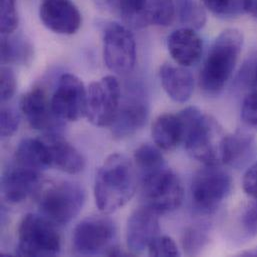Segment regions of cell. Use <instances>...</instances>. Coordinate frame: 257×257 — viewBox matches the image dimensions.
Segmentation results:
<instances>
[{"label":"cell","mask_w":257,"mask_h":257,"mask_svg":"<svg viewBox=\"0 0 257 257\" xmlns=\"http://www.w3.org/2000/svg\"><path fill=\"white\" fill-rule=\"evenodd\" d=\"M136 186L134 164L123 154H111L101 165L95 178L94 197L98 209L109 214L123 207L133 197Z\"/></svg>","instance_id":"cell-1"},{"label":"cell","mask_w":257,"mask_h":257,"mask_svg":"<svg viewBox=\"0 0 257 257\" xmlns=\"http://www.w3.org/2000/svg\"><path fill=\"white\" fill-rule=\"evenodd\" d=\"M178 114L184 127L183 144L189 155L204 165L222 164L227 134L220 123L194 106H189Z\"/></svg>","instance_id":"cell-2"},{"label":"cell","mask_w":257,"mask_h":257,"mask_svg":"<svg viewBox=\"0 0 257 257\" xmlns=\"http://www.w3.org/2000/svg\"><path fill=\"white\" fill-rule=\"evenodd\" d=\"M243 46V35L235 28L222 31L212 43L199 74V86L207 95L219 94L230 79Z\"/></svg>","instance_id":"cell-3"},{"label":"cell","mask_w":257,"mask_h":257,"mask_svg":"<svg viewBox=\"0 0 257 257\" xmlns=\"http://www.w3.org/2000/svg\"><path fill=\"white\" fill-rule=\"evenodd\" d=\"M37 195L41 215L54 225L71 222L79 214L85 201L83 188L71 181L50 184Z\"/></svg>","instance_id":"cell-4"},{"label":"cell","mask_w":257,"mask_h":257,"mask_svg":"<svg viewBox=\"0 0 257 257\" xmlns=\"http://www.w3.org/2000/svg\"><path fill=\"white\" fill-rule=\"evenodd\" d=\"M60 249V235L53 223L42 215L32 213L22 218L18 226V255L55 256Z\"/></svg>","instance_id":"cell-5"},{"label":"cell","mask_w":257,"mask_h":257,"mask_svg":"<svg viewBox=\"0 0 257 257\" xmlns=\"http://www.w3.org/2000/svg\"><path fill=\"white\" fill-rule=\"evenodd\" d=\"M190 190L194 206L202 212L210 213L229 196L232 178L221 164L204 165L194 174Z\"/></svg>","instance_id":"cell-6"},{"label":"cell","mask_w":257,"mask_h":257,"mask_svg":"<svg viewBox=\"0 0 257 257\" xmlns=\"http://www.w3.org/2000/svg\"><path fill=\"white\" fill-rule=\"evenodd\" d=\"M140 180L143 205L156 213L171 212L181 205L184 196L183 186L168 166Z\"/></svg>","instance_id":"cell-7"},{"label":"cell","mask_w":257,"mask_h":257,"mask_svg":"<svg viewBox=\"0 0 257 257\" xmlns=\"http://www.w3.org/2000/svg\"><path fill=\"white\" fill-rule=\"evenodd\" d=\"M122 91L115 76L108 75L92 82L86 92L85 116L93 125L105 127L113 123L121 102Z\"/></svg>","instance_id":"cell-8"},{"label":"cell","mask_w":257,"mask_h":257,"mask_svg":"<svg viewBox=\"0 0 257 257\" xmlns=\"http://www.w3.org/2000/svg\"><path fill=\"white\" fill-rule=\"evenodd\" d=\"M116 234L111 218L105 215H93L80 221L72 235L74 252L78 255H96L105 253Z\"/></svg>","instance_id":"cell-9"},{"label":"cell","mask_w":257,"mask_h":257,"mask_svg":"<svg viewBox=\"0 0 257 257\" xmlns=\"http://www.w3.org/2000/svg\"><path fill=\"white\" fill-rule=\"evenodd\" d=\"M103 58L107 68L118 74L130 73L136 63V42L133 34L119 23L106 26L103 35Z\"/></svg>","instance_id":"cell-10"},{"label":"cell","mask_w":257,"mask_h":257,"mask_svg":"<svg viewBox=\"0 0 257 257\" xmlns=\"http://www.w3.org/2000/svg\"><path fill=\"white\" fill-rule=\"evenodd\" d=\"M86 92L82 81L75 75L65 73L60 76L51 104L54 113L62 121H76L85 115Z\"/></svg>","instance_id":"cell-11"},{"label":"cell","mask_w":257,"mask_h":257,"mask_svg":"<svg viewBox=\"0 0 257 257\" xmlns=\"http://www.w3.org/2000/svg\"><path fill=\"white\" fill-rule=\"evenodd\" d=\"M149 116V105L141 90L131 89L121 97L117 115L111 124V132L116 138H124L142 128Z\"/></svg>","instance_id":"cell-12"},{"label":"cell","mask_w":257,"mask_h":257,"mask_svg":"<svg viewBox=\"0 0 257 257\" xmlns=\"http://www.w3.org/2000/svg\"><path fill=\"white\" fill-rule=\"evenodd\" d=\"M20 109L28 124L35 130L54 132L62 125L53 111L51 97L42 87H34L25 93L20 100Z\"/></svg>","instance_id":"cell-13"},{"label":"cell","mask_w":257,"mask_h":257,"mask_svg":"<svg viewBox=\"0 0 257 257\" xmlns=\"http://www.w3.org/2000/svg\"><path fill=\"white\" fill-rule=\"evenodd\" d=\"M39 16L46 28L63 35L76 33L82 23L81 13L71 0H42Z\"/></svg>","instance_id":"cell-14"},{"label":"cell","mask_w":257,"mask_h":257,"mask_svg":"<svg viewBox=\"0 0 257 257\" xmlns=\"http://www.w3.org/2000/svg\"><path fill=\"white\" fill-rule=\"evenodd\" d=\"M41 184V172L14 163L3 173L1 190L7 202L16 204L38 194Z\"/></svg>","instance_id":"cell-15"},{"label":"cell","mask_w":257,"mask_h":257,"mask_svg":"<svg viewBox=\"0 0 257 257\" xmlns=\"http://www.w3.org/2000/svg\"><path fill=\"white\" fill-rule=\"evenodd\" d=\"M158 213L143 205L129 216L126 226V242L130 252L137 254L148 248L150 242L159 235Z\"/></svg>","instance_id":"cell-16"},{"label":"cell","mask_w":257,"mask_h":257,"mask_svg":"<svg viewBox=\"0 0 257 257\" xmlns=\"http://www.w3.org/2000/svg\"><path fill=\"white\" fill-rule=\"evenodd\" d=\"M167 47L176 64L189 67L197 63L200 59L203 42L193 28L183 27L173 31L169 35Z\"/></svg>","instance_id":"cell-17"},{"label":"cell","mask_w":257,"mask_h":257,"mask_svg":"<svg viewBox=\"0 0 257 257\" xmlns=\"http://www.w3.org/2000/svg\"><path fill=\"white\" fill-rule=\"evenodd\" d=\"M44 140L49 149L51 167L69 174H76L84 169L85 160L82 154L58 133H48Z\"/></svg>","instance_id":"cell-18"},{"label":"cell","mask_w":257,"mask_h":257,"mask_svg":"<svg viewBox=\"0 0 257 257\" xmlns=\"http://www.w3.org/2000/svg\"><path fill=\"white\" fill-rule=\"evenodd\" d=\"M160 81L166 94L175 102L188 101L194 91L191 72L179 64L164 63L160 68Z\"/></svg>","instance_id":"cell-19"},{"label":"cell","mask_w":257,"mask_h":257,"mask_svg":"<svg viewBox=\"0 0 257 257\" xmlns=\"http://www.w3.org/2000/svg\"><path fill=\"white\" fill-rule=\"evenodd\" d=\"M257 142L254 136L245 130L226 135L222 164L239 169L248 165L256 156Z\"/></svg>","instance_id":"cell-20"},{"label":"cell","mask_w":257,"mask_h":257,"mask_svg":"<svg viewBox=\"0 0 257 257\" xmlns=\"http://www.w3.org/2000/svg\"><path fill=\"white\" fill-rule=\"evenodd\" d=\"M14 163L39 172L51 167L49 149L44 138L23 139L15 151Z\"/></svg>","instance_id":"cell-21"},{"label":"cell","mask_w":257,"mask_h":257,"mask_svg":"<svg viewBox=\"0 0 257 257\" xmlns=\"http://www.w3.org/2000/svg\"><path fill=\"white\" fill-rule=\"evenodd\" d=\"M151 134L155 145L161 150H174L184 139V127L179 114L167 113L157 117Z\"/></svg>","instance_id":"cell-22"},{"label":"cell","mask_w":257,"mask_h":257,"mask_svg":"<svg viewBox=\"0 0 257 257\" xmlns=\"http://www.w3.org/2000/svg\"><path fill=\"white\" fill-rule=\"evenodd\" d=\"M30 42L22 36L12 34L1 37V62L3 64H25L32 58Z\"/></svg>","instance_id":"cell-23"},{"label":"cell","mask_w":257,"mask_h":257,"mask_svg":"<svg viewBox=\"0 0 257 257\" xmlns=\"http://www.w3.org/2000/svg\"><path fill=\"white\" fill-rule=\"evenodd\" d=\"M134 166L140 178L151 175L165 167L167 164L161 153V149L156 145L145 143L134 151Z\"/></svg>","instance_id":"cell-24"},{"label":"cell","mask_w":257,"mask_h":257,"mask_svg":"<svg viewBox=\"0 0 257 257\" xmlns=\"http://www.w3.org/2000/svg\"><path fill=\"white\" fill-rule=\"evenodd\" d=\"M176 9L174 0H149L146 9L147 23L168 27L176 17Z\"/></svg>","instance_id":"cell-25"},{"label":"cell","mask_w":257,"mask_h":257,"mask_svg":"<svg viewBox=\"0 0 257 257\" xmlns=\"http://www.w3.org/2000/svg\"><path fill=\"white\" fill-rule=\"evenodd\" d=\"M123 19L132 26L141 27L147 23L148 0H115Z\"/></svg>","instance_id":"cell-26"},{"label":"cell","mask_w":257,"mask_h":257,"mask_svg":"<svg viewBox=\"0 0 257 257\" xmlns=\"http://www.w3.org/2000/svg\"><path fill=\"white\" fill-rule=\"evenodd\" d=\"M180 19L186 27L199 29L206 21L205 12L194 0H179Z\"/></svg>","instance_id":"cell-27"},{"label":"cell","mask_w":257,"mask_h":257,"mask_svg":"<svg viewBox=\"0 0 257 257\" xmlns=\"http://www.w3.org/2000/svg\"><path fill=\"white\" fill-rule=\"evenodd\" d=\"M208 242L206 231L197 226L188 227L182 237V247L187 255H197Z\"/></svg>","instance_id":"cell-28"},{"label":"cell","mask_w":257,"mask_h":257,"mask_svg":"<svg viewBox=\"0 0 257 257\" xmlns=\"http://www.w3.org/2000/svg\"><path fill=\"white\" fill-rule=\"evenodd\" d=\"M19 22L16 0H1V34H13Z\"/></svg>","instance_id":"cell-29"},{"label":"cell","mask_w":257,"mask_h":257,"mask_svg":"<svg viewBox=\"0 0 257 257\" xmlns=\"http://www.w3.org/2000/svg\"><path fill=\"white\" fill-rule=\"evenodd\" d=\"M148 254L150 256H179L180 252L175 241L165 235L156 236L148 246Z\"/></svg>","instance_id":"cell-30"},{"label":"cell","mask_w":257,"mask_h":257,"mask_svg":"<svg viewBox=\"0 0 257 257\" xmlns=\"http://www.w3.org/2000/svg\"><path fill=\"white\" fill-rule=\"evenodd\" d=\"M241 119L246 127L257 130V89H253L243 100Z\"/></svg>","instance_id":"cell-31"},{"label":"cell","mask_w":257,"mask_h":257,"mask_svg":"<svg viewBox=\"0 0 257 257\" xmlns=\"http://www.w3.org/2000/svg\"><path fill=\"white\" fill-rule=\"evenodd\" d=\"M16 91V77L14 71L8 66L1 68V101L11 99Z\"/></svg>","instance_id":"cell-32"},{"label":"cell","mask_w":257,"mask_h":257,"mask_svg":"<svg viewBox=\"0 0 257 257\" xmlns=\"http://www.w3.org/2000/svg\"><path fill=\"white\" fill-rule=\"evenodd\" d=\"M1 135L2 137H10L12 136L19 126V116L18 114L11 108L3 107L1 109Z\"/></svg>","instance_id":"cell-33"},{"label":"cell","mask_w":257,"mask_h":257,"mask_svg":"<svg viewBox=\"0 0 257 257\" xmlns=\"http://www.w3.org/2000/svg\"><path fill=\"white\" fill-rule=\"evenodd\" d=\"M202 4L216 15H227L232 13L236 7V0H201Z\"/></svg>","instance_id":"cell-34"},{"label":"cell","mask_w":257,"mask_h":257,"mask_svg":"<svg viewBox=\"0 0 257 257\" xmlns=\"http://www.w3.org/2000/svg\"><path fill=\"white\" fill-rule=\"evenodd\" d=\"M242 184L245 193L248 196L257 199V160L246 170L243 176Z\"/></svg>","instance_id":"cell-35"},{"label":"cell","mask_w":257,"mask_h":257,"mask_svg":"<svg viewBox=\"0 0 257 257\" xmlns=\"http://www.w3.org/2000/svg\"><path fill=\"white\" fill-rule=\"evenodd\" d=\"M243 225L250 234H257V199L246 209L243 215Z\"/></svg>","instance_id":"cell-36"},{"label":"cell","mask_w":257,"mask_h":257,"mask_svg":"<svg viewBox=\"0 0 257 257\" xmlns=\"http://www.w3.org/2000/svg\"><path fill=\"white\" fill-rule=\"evenodd\" d=\"M241 7L247 14L257 18V0H241Z\"/></svg>","instance_id":"cell-37"},{"label":"cell","mask_w":257,"mask_h":257,"mask_svg":"<svg viewBox=\"0 0 257 257\" xmlns=\"http://www.w3.org/2000/svg\"><path fill=\"white\" fill-rule=\"evenodd\" d=\"M251 71L252 73L250 75V85L253 87V89H257V62Z\"/></svg>","instance_id":"cell-38"},{"label":"cell","mask_w":257,"mask_h":257,"mask_svg":"<svg viewBox=\"0 0 257 257\" xmlns=\"http://www.w3.org/2000/svg\"><path fill=\"white\" fill-rule=\"evenodd\" d=\"M257 255V251H253V252H250V253H248V255Z\"/></svg>","instance_id":"cell-39"}]
</instances>
